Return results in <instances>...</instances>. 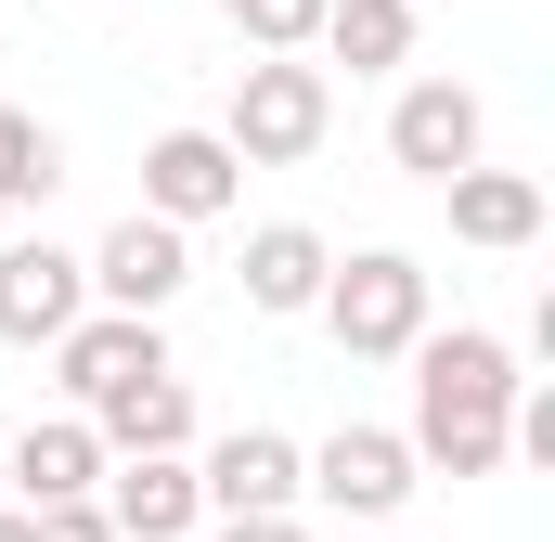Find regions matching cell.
<instances>
[{"instance_id": "6da1fadb", "label": "cell", "mask_w": 555, "mask_h": 542, "mask_svg": "<svg viewBox=\"0 0 555 542\" xmlns=\"http://www.w3.org/2000/svg\"><path fill=\"white\" fill-rule=\"evenodd\" d=\"M517 349L491 323H426L414 336V426L401 452L439 465V478H504V413H517Z\"/></svg>"}, {"instance_id": "7a4b0ae2", "label": "cell", "mask_w": 555, "mask_h": 542, "mask_svg": "<svg viewBox=\"0 0 555 542\" xmlns=\"http://www.w3.org/2000/svg\"><path fill=\"white\" fill-rule=\"evenodd\" d=\"M323 323H336L349 362H414V336L439 323V310H426V259H401V246L336 259L323 271Z\"/></svg>"}, {"instance_id": "3957f363", "label": "cell", "mask_w": 555, "mask_h": 542, "mask_svg": "<svg viewBox=\"0 0 555 542\" xmlns=\"http://www.w3.org/2000/svg\"><path fill=\"white\" fill-rule=\"evenodd\" d=\"M323 130H336V78L310 52L297 65H233V117H220L233 168H297V155H323Z\"/></svg>"}, {"instance_id": "277c9868", "label": "cell", "mask_w": 555, "mask_h": 542, "mask_svg": "<svg viewBox=\"0 0 555 542\" xmlns=\"http://www.w3.org/2000/svg\"><path fill=\"white\" fill-rule=\"evenodd\" d=\"M388 168H414V181L491 168V104H478L465 78H401V104H388Z\"/></svg>"}, {"instance_id": "5b68a950", "label": "cell", "mask_w": 555, "mask_h": 542, "mask_svg": "<svg viewBox=\"0 0 555 542\" xmlns=\"http://www.w3.org/2000/svg\"><path fill=\"white\" fill-rule=\"evenodd\" d=\"M414 452H401V426H336L323 452H297V504H336V517H401L414 504Z\"/></svg>"}, {"instance_id": "8992f818", "label": "cell", "mask_w": 555, "mask_h": 542, "mask_svg": "<svg viewBox=\"0 0 555 542\" xmlns=\"http://www.w3.org/2000/svg\"><path fill=\"white\" fill-rule=\"evenodd\" d=\"M91 310H130V323H155V310H168V297H181V284H194V233H168V220H117V233H104V246H91Z\"/></svg>"}, {"instance_id": "52a82bcc", "label": "cell", "mask_w": 555, "mask_h": 542, "mask_svg": "<svg viewBox=\"0 0 555 542\" xmlns=\"http://www.w3.org/2000/svg\"><path fill=\"white\" fill-rule=\"evenodd\" d=\"M233 194H246V168H233L220 130H155V142H142V220L194 233V220H220Z\"/></svg>"}, {"instance_id": "ba28073f", "label": "cell", "mask_w": 555, "mask_h": 542, "mask_svg": "<svg viewBox=\"0 0 555 542\" xmlns=\"http://www.w3.org/2000/svg\"><path fill=\"white\" fill-rule=\"evenodd\" d=\"M142 375H168V336L155 323H130V310H78L65 336H52V388L91 413V401H117V388H142Z\"/></svg>"}, {"instance_id": "9c48e42d", "label": "cell", "mask_w": 555, "mask_h": 542, "mask_svg": "<svg viewBox=\"0 0 555 542\" xmlns=\"http://www.w3.org/2000/svg\"><path fill=\"white\" fill-rule=\"evenodd\" d=\"M78 310H91V271H78V246H52V233L0 246V349H52Z\"/></svg>"}, {"instance_id": "30bf717a", "label": "cell", "mask_w": 555, "mask_h": 542, "mask_svg": "<svg viewBox=\"0 0 555 542\" xmlns=\"http://www.w3.org/2000/svg\"><path fill=\"white\" fill-rule=\"evenodd\" d=\"M194 491H207V530L220 517H297V439L284 426H233L194 452Z\"/></svg>"}, {"instance_id": "8fae6325", "label": "cell", "mask_w": 555, "mask_h": 542, "mask_svg": "<svg viewBox=\"0 0 555 542\" xmlns=\"http://www.w3.org/2000/svg\"><path fill=\"white\" fill-rule=\"evenodd\" d=\"M104 530L117 542H194L207 530V491H194V452H130V465H104Z\"/></svg>"}, {"instance_id": "7c38bea8", "label": "cell", "mask_w": 555, "mask_h": 542, "mask_svg": "<svg viewBox=\"0 0 555 542\" xmlns=\"http://www.w3.org/2000/svg\"><path fill=\"white\" fill-rule=\"evenodd\" d=\"M0 491H13L26 517H52V504H91V491H104V439H91V413H52V426H26V439L0 452Z\"/></svg>"}, {"instance_id": "4fadbf2b", "label": "cell", "mask_w": 555, "mask_h": 542, "mask_svg": "<svg viewBox=\"0 0 555 542\" xmlns=\"http://www.w3.org/2000/svg\"><path fill=\"white\" fill-rule=\"evenodd\" d=\"M323 271H336V246H323L310 220H259V233H246V310H272V323L323 310Z\"/></svg>"}, {"instance_id": "5bb4252c", "label": "cell", "mask_w": 555, "mask_h": 542, "mask_svg": "<svg viewBox=\"0 0 555 542\" xmlns=\"http://www.w3.org/2000/svg\"><path fill=\"white\" fill-rule=\"evenodd\" d=\"M439 194H452V233H465V246H491V259L543 246V181H530V168H465V181H439Z\"/></svg>"}, {"instance_id": "9a60e30c", "label": "cell", "mask_w": 555, "mask_h": 542, "mask_svg": "<svg viewBox=\"0 0 555 542\" xmlns=\"http://www.w3.org/2000/svg\"><path fill=\"white\" fill-rule=\"evenodd\" d=\"M91 439H104V465H130V452H194V388H181V375H142L117 401H91Z\"/></svg>"}, {"instance_id": "2e32d148", "label": "cell", "mask_w": 555, "mask_h": 542, "mask_svg": "<svg viewBox=\"0 0 555 542\" xmlns=\"http://www.w3.org/2000/svg\"><path fill=\"white\" fill-rule=\"evenodd\" d=\"M310 52H336L349 78H401L414 65V0H323V39Z\"/></svg>"}, {"instance_id": "e0dca14e", "label": "cell", "mask_w": 555, "mask_h": 542, "mask_svg": "<svg viewBox=\"0 0 555 542\" xmlns=\"http://www.w3.org/2000/svg\"><path fill=\"white\" fill-rule=\"evenodd\" d=\"M52 181H65V142L39 130L26 104H0V207H39Z\"/></svg>"}, {"instance_id": "ac0fdd59", "label": "cell", "mask_w": 555, "mask_h": 542, "mask_svg": "<svg viewBox=\"0 0 555 542\" xmlns=\"http://www.w3.org/2000/svg\"><path fill=\"white\" fill-rule=\"evenodd\" d=\"M233 39H246V65H297L323 39V0H233Z\"/></svg>"}, {"instance_id": "d6986e66", "label": "cell", "mask_w": 555, "mask_h": 542, "mask_svg": "<svg viewBox=\"0 0 555 542\" xmlns=\"http://www.w3.org/2000/svg\"><path fill=\"white\" fill-rule=\"evenodd\" d=\"M39 542H117V530H104V504H52V517H39Z\"/></svg>"}, {"instance_id": "ffe728a7", "label": "cell", "mask_w": 555, "mask_h": 542, "mask_svg": "<svg viewBox=\"0 0 555 542\" xmlns=\"http://www.w3.org/2000/svg\"><path fill=\"white\" fill-rule=\"evenodd\" d=\"M207 542H310V530H297V517H220Z\"/></svg>"}, {"instance_id": "44dd1931", "label": "cell", "mask_w": 555, "mask_h": 542, "mask_svg": "<svg viewBox=\"0 0 555 542\" xmlns=\"http://www.w3.org/2000/svg\"><path fill=\"white\" fill-rule=\"evenodd\" d=\"M0 542H39V517H26V504H0Z\"/></svg>"}, {"instance_id": "7402d4cb", "label": "cell", "mask_w": 555, "mask_h": 542, "mask_svg": "<svg viewBox=\"0 0 555 542\" xmlns=\"http://www.w3.org/2000/svg\"><path fill=\"white\" fill-rule=\"evenodd\" d=\"M0 504H13V491H0Z\"/></svg>"}, {"instance_id": "603a6c76", "label": "cell", "mask_w": 555, "mask_h": 542, "mask_svg": "<svg viewBox=\"0 0 555 542\" xmlns=\"http://www.w3.org/2000/svg\"><path fill=\"white\" fill-rule=\"evenodd\" d=\"M414 13H426V0H414Z\"/></svg>"}]
</instances>
